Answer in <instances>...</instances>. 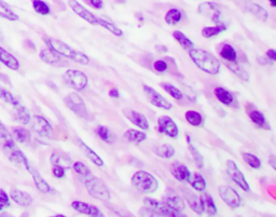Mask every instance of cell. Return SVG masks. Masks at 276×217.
<instances>
[{
  "label": "cell",
  "instance_id": "7402d4cb",
  "mask_svg": "<svg viewBox=\"0 0 276 217\" xmlns=\"http://www.w3.org/2000/svg\"><path fill=\"white\" fill-rule=\"evenodd\" d=\"M244 11L262 22H267L270 17L269 12L257 3H247L245 7H244Z\"/></svg>",
  "mask_w": 276,
  "mask_h": 217
},
{
  "label": "cell",
  "instance_id": "6da1fadb",
  "mask_svg": "<svg viewBox=\"0 0 276 217\" xmlns=\"http://www.w3.org/2000/svg\"><path fill=\"white\" fill-rule=\"evenodd\" d=\"M189 57L201 71L209 75H217L220 71V62L215 55L203 49H191L189 50Z\"/></svg>",
  "mask_w": 276,
  "mask_h": 217
},
{
  "label": "cell",
  "instance_id": "d590c367",
  "mask_svg": "<svg viewBox=\"0 0 276 217\" xmlns=\"http://www.w3.org/2000/svg\"><path fill=\"white\" fill-rule=\"evenodd\" d=\"M97 25L106 28V29L108 30V32L112 33V35L118 36V37L123 36V32H122V30H121L120 28H119L118 26H116V24H115V23L109 22L108 20H106V18L98 17V16H97Z\"/></svg>",
  "mask_w": 276,
  "mask_h": 217
},
{
  "label": "cell",
  "instance_id": "836d02e7",
  "mask_svg": "<svg viewBox=\"0 0 276 217\" xmlns=\"http://www.w3.org/2000/svg\"><path fill=\"white\" fill-rule=\"evenodd\" d=\"M123 136L129 142L135 143V144H139V143L143 142L147 139L146 133H143L141 131H138V130H134V129L127 130V131L124 132Z\"/></svg>",
  "mask_w": 276,
  "mask_h": 217
},
{
  "label": "cell",
  "instance_id": "b9f144b4",
  "mask_svg": "<svg viewBox=\"0 0 276 217\" xmlns=\"http://www.w3.org/2000/svg\"><path fill=\"white\" fill-rule=\"evenodd\" d=\"M186 120L193 127H200L203 125V117L196 110H188L186 115Z\"/></svg>",
  "mask_w": 276,
  "mask_h": 217
},
{
  "label": "cell",
  "instance_id": "cb8c5ba5",
  "mask_svg": "<svg viewBox=\"0 0 276 217\" xmlns=\"http://www.w3.org/2000/svg\"><path fill=\"white\" fill-rule=\"evenodd\" d=\"M27 171L30 173L31 176H33L34 179V183L36 185L37 189H38L42 194H49V192H51V187H50V185L43 179V177L40 175V173L37 171L34 167L29 166Z\"/></svg>",
  "mask_w": 276,
  "mask_h": 217
},
{
  "label": "cell",
  "instance_id": "681fc988",
  "mask_svg": "<svg viewBox=\"0 0 276 217\" xmlns=\"http://www.w3.org/2000/svg\"><path fill=\"white\" fill-rule=\"evenodd\" d=\"M189 151L192 154L194 163L197 164L199 169H203V167H204V158H203L202 154L200 153V151L197 149V148L191 144V143L189 144Z\"/></svg>",
  "mask_w": 276,
  "mask_h": 217
},
{
  "label": "cell",
  "instance_id": "db71d44e",
  "mask_svg": "<svg viewBox=\"0 0 276 217\" xmlns=\"http://www.w3.org/2000/svg\"><path fill=\"white\" fill-rule=\"evenodd\" d=\"M167 63L164 60H159L154 63V70L159 72H164L167 71Z\"/></svg>",
  "mask_w": 276,
  "mask_h": 217
},
{
  "label": "cell",
  "instance_id": "f35d334b",
  "mask_svg": "<svg viewBox=\"0 0 276 217\" xmlns=\"http://www.w3.org/2000/svg\"><path fill=\"white\" fill-rule=\"evenodd\" d=\"M220 55L223 60L230 62V63H233V62H236V60H237V54H236L235 49L230 45H223L221 47Z\"/></svg>",
  "mask_w": 276,
  "mask_h": 217
},
{
  "label": "cell",
  "instance_id": "c3c4849f",
  "mask_svg": "<svg viewBox=\"0 0 276 217\" xmlns=\"http://www.w3.org/2000/svg\"><path fill=\"white\" fill-rule=\"evenodd\" d=\"M33 7L37 13L41 15H48L51 12L48 3L42 1V0H33Z\"/></svg>",
  "mask_w": 276,
  "mask_h": 217
},
{
  "label": "cell",
  "instance_id": "be15d7a7",
  "mask_svg": "<svg viewBox=\"0 0 276 217\" xmlns=\"http://www.w3.org/2000/svg\"><path fill=\"white\" fill-rule=\"evenodd\" d=\"M270 163H271L272 167L273 169H276V165H275V160H274V156H271V158H270Z\"/></svg>",
  "mask_w": 276,
  "mask_h": 217
},
{
  "label": "cell",
  "instance_id": "91938a15",
  "mask_svg": "<svg viewBox=\"0 0 276 217\" xmlns=\"http://www.w3.org/2000/svg\"><path fill=\"white\" fill-rule=\"evenodd\" d=\"M155 50L158 51L159 53H165V52L168 51V49H167V47L164 46V45H156V46H155Z\"/></svg>",
  "mask_w": 276,
  "mask_h": 217
},
{
  "label": "cell",
  "instance_id": "484cf974",
  "mask_svg": "<svg viewBox=\"0 0 276 217\" xmlns=\"http://www.w3.org/2000/svg\"><path fill=\"white\" fill-rule=\"evenodd\" d=\"M0 62L12 71H17L20 68V63H18L17 59L1 47H0Z\"/></svg>",
  "mask_w": 276,
  "mask_h": 217
},
{
  "label": "cell",
  "instance_id": "1f68e13d",
  "mask_svg": "<svg viewBox=\"0 0 276 217\" xmlns=\"http://www.w3.org/2000/svg\"><path fill=\"white\" fill-rule=\"evenodd\" d=\"M201 200H202V203H203L204 213H206L207 215H209V216H215L218 213L217 207H216V204L214 202V199H212L209 194L203 195L202 197H201Z\"/></svg>",
  "mask_w": 276,
  "mask_h": 217
},
{
  "label": "cell",
  "instance_id": "4fadbf2b",
  "mask_svg": "<svg viewBox=\"0 0 276 217\" xmlns=\"http://www.w3.org/2000/svg\"><path fill=\"white\" fill-rule=\"evenodd\" d=\"M68 4L74 13L82 18V20L92 24V25H97V16L94 15L92 12H90L87 9H85L82 4L77 1V0H68Z\"/></svg>",
  "mask_w": 276,
  "mask_h": 217
},
{
  "label": "cell",
  "instance_id": "30bf717a",
  "mask_svg": "<svg viewBox=\"0 0 276 217\" xmlns=\"http://www.w3.org/2000/svg\"><path fill=\"white\" fill-rule=\"evenodd\" d=\"M227 173L232 181H233L238 187L242 188V190L246 192L250 191V186L247 183L245 176H244L243 173L240 171V169H238L233 160L227 161Z\"/></svg>",
  "mask_w": 276,
  "mask_h": 217
},
{
  "label": "cell",
  "instance_id": "9f6ffc18",
  "mask_svg": "<svg viewBox=\"0 0 276 217\" xmlns=\"http://www.w3.org/2000/svg\"><path fill=\"white\" fill-rule=\"evenodd\" d=\"M52 172H53V175L56 178H63L65 176V169H63V167H61V166L53 165Z\"/></svg>",
  "mask_w": 276,
  "mask_h": 217
},
{
  "label": "cell",
  "instance_id": "ffe728a7",
  "mask_svg": "<svg viewBox=\"0 0 276 217\" xmlns=\"http://www.w3.org/2000/svg\"><path fill=\"white\" fill-rule=\"evenodd\" d=\"M169 208H172L173 210L177 211V212H181V211L185 210V201L183 198L179 195H177L176 192L174 191V189H168L166 195H165V201H164Z\"/></svg>",
  "mask_w": 276,
  "mask_h": 217
},
{
  "label": "cell",
  "instance_id": "680465c9",
  "mask_svg": "<svg viewBox=\"0 0 276 217\" xmlns=\"http://www.w3.org/2000/svg\"><path fill=\"white\" fill-rule=\"evenodd\" d=\"M269 60V59H268ZM266 58H263V57H259V58H257V61H258V63L262 66H267L269 64H273L272 62H269Z\"/></svg>",
  "mask_w": 276,
  "mask_h": 217
},
{
  "label": "cell",
  "instance_id": "2e32d148",
  "mask_svg": "<svg viewBox=\"0 0 276 217\" xmlns=\"http://www.w3.org/2000/svg\"><path fill=\"white\" fill-rule=\"evenodd\" d=\"M71 208L81 214H86L94 217H104L102 211H100L97 207L92 206L90 203H85L82 201H73L71 203Z\"/></svg>",
  "mask_w": 276,
  "mask_h": 217
},
{
  "label": "cell",
  "instance_id": "277c9868",
  "mask_svg": "<svg viewBox=\"0 0 276 217\" xmlns=\"http://www.w3.org/2000/svg\"><path fill=\"white\" fill-rule=\"evenodd\" d=\"M134 188L145 195H151L158 190L159 182L152 174L146 171H138L132 177Z\"/></svg>",
  "mask_w": 276,
  "mask_h": 217
},
{
  "label": "cell",
  "instance_id": "7c38bea8",
  "mask_svg": "<svg viewBox=\"0 0 276 217\" xmlns=\"http://www.w3.org/2000/svg\"><path fill=\"white\" fill-rule=\"evenodd\" d=\"M158 130L162 134H165L169 138L176 139L179 134V130L176 123L168 116H163L158 120Z\"/></svg>",
  "mask_w": 276,
  "mask_h": 217
},
{
  "label": "cell",
  "instance_id": "d4e9b609",
  "mask_svg": "<svg viewBox=\"0 0 276 217\" xmlns=\"http://www.w3.org/2000/svg\"><path fill=\"white\" fill-rule=\"evenodd\" d=\"M78 143H79V145H80L81 150L84 152V154H85L87 159H89L90 161H92V162L95 164V165H97V166H104L105 165L104 160L100 158L95 151H94L93 149H91V148L87 146L84 142H82V141L79 139Z\"/></svg>",
  "mask_w": 276,
  "mask_h": 217
},
{
  "label": "cell",
  "instance_id": "816d5d0a",
  "mask_svg": "<svg viewBox=\"0 0 276 217\" xmlns=\"http://www.w3.org/2000/svg\"><path fill=\"white\" fill-rule=\"evenodd\" d=\"M72 169L74 170V172L78 173V174L81 177L92 174V172H91V170L89 169V167H87L83 162H80V161H78V162L72 163Z\"/></svg>",
  "mask_w": 276,
  "mask_h": 217
},
{
  "label": "cell",
  "instance_id": "44dd1931",
  "mask_svg": "<svg viewBox=\"0 0 276 217\" xmlns=\"http://www.w3.org/2000/svg\"><path fill=\"white\" fill-rule=\"evenodd\" d=\"M11 199L22 208H28L33 204V197L29 194L18 189H13L11 191Z\"/></svg>",
  "mask_w": 276,
  "mask_h": 217
},
{
  "label": "cell",
  "instance_id": "d6986e66",
  "mask_svg": "<svg viewBox=\"0 0 276 217\" xmlns=\"http://www.w3.org/2000/svg\"><path fill=\"white\" fill-rule=\"evenodd\" d=\"M172 174L173 176L177 179L178 182L180 183H189L190 177H191V173L189 171V169L181 162H174L172 164Z\"/></svg>",
  "mask_w": 276,
  "mask_h": 217
},
{
  "label": "cell",
  "instance_id": "4dcf8cb0",
  "mask_svg": "<svg viewBox=\"0 0 276 217\" xmlns=\"http://www.w3.org/2000/svg\"><path fill=\"white\" fill-rule=\"evenodd\" d=\"M248 116L250 118V120H252L256 126H258L259 128H263L266 130H271V127L269 126V123L267 122L265 116L259 110H249L248 111Z\"/></svg>",
  "mask_w": 276,
  "mask_h": 217
},
{
  "label": "cell",
  "instance_id": "ee69618b",
  "mask_svg": "<svg viewBox=\"0 0 276 217\" xmlns=\"http://www.w3.org/2000/svg\"><path fill=\"white\" fill-rule=\"evenodd\" d=\"M161 86H162L163 90H165L169 95L175 98V100H181V98H183V96H184L183 92H181L178 88H176V86L171 84V83H161Z\"/></svg>",
  "mask_w": 276,
  "mask_h": 217
},
{
  "label": "cell",
  "instance_id": "e7e4bbea",
  "mask_svg": "<svg viewBox=\"0 0 276 217\" xmlns=\"http://www.w3.org/2000/svg\"><path fill=\"white\" fill-rule=\"evenodd\" d=\"M269 1H270V3H271V5H272L273 8L276 7V0H269Z\"/></svg>",
  "mask_w": 276,
  "mask_h": 217
},
{
  "label": "cell",
  "instance_id": "3957f363",
  "mask_svg": "<svg viewBox=\"0 0 276 217\" xmlns=\"http://www.w3.org/2000/svg\"><path fill=\"white\" fill-rule=\"evenodd\" d=\"M81 181L83 182L87 192H89L90 196H92L93 198H95V199L100 201L110 200L111 195L109 188L100 178L93 176V174H90L81 177Z\"/></svg>",
  "mask_w": 276,
  "mask_h": 217
},
{
  "label": "cell",
  "instance_id": "6f0895ef",
  "mask_svg": "<svg viewBox=\"0 0 276 217\" xmlns=\"http://www.w3.org/2000/svg\"><path fill=\"white\" fill-rule=\"evenodd\" d=\"M267 57L268 59L272 62V63H274L275 60H276V52L275 50H273V49H270V50L267 51Z\"/></svg>",
  "mask_w": 276,
  "mask_h": 217
},
{
  "label": "cell",
  "instance_id": "8d00e7d4",
  "mask_svg": "<svg viewBox=\"0 0 276 217\" xmlns=\"http://www.w3.org/2000/svg\"><path fill=\"white\" fill-rule=\"evenodd\" d=\"M0 17H2L4 20H8V21L20 20L18 15L14 13L13 10H11V8L3 1V0H0Z\"/></svg>",
  "mask_w": 276,
  "mask_h": 217
},
{
  "label": "cell",
  "instance_id": "5bb4252c",
  "mask_svg": "<svg viewBox=\"0 0 276 217\" xmlns=\"http://www.w3.org/2000/svg\"><path fill=\"white\" fill-rule=\"evenodd\" d=\"M123 116L129 119L133 125L140 128L141 130H149V122L145 116L132 108H123Z\"/></svg>",
  "mask_w": 276,
  "mask_h": 217
},
{
  "label": "cell",
  "instance_id": "11a10c76",
  "mask_svg": "<svg viewBox=\"0 0 276 217\" xmlns=\"http://www.w3.org/2000/svg\"><path fill=\"white\" fill-rule=\"evenodd\" d=\"M84 2L87 4H90L92 8L94 9H102L104 7V1L103 0H83Z\"/></svg>",
  "mask_w": 276,
  "mask_h": 217
},
{
  "label": "cell",
  "instance_id": "7a4b0ae2",
  "mask_svg": "<svg viewBox=\"0 0 276 217\" xmlns=\"http://www.w3.org/2000/svg\"><path fill=\"white\" fill-rule=\"evenodd\" d=\"M45 41L47 46L54 50L56 53L67 59H70L71 61L76 62L78 64L81 65H89L90 64V59L82 52L74 50L71 47H69L67 43L63 42L59 39L51 38V37H45Z\"/></svg>",
  "mask_w": 276,
  "mask_h": 217
},
{
  "label": "cell",
  "instance_id": "8fae6325",
  "mask_svg": "<svg viewBox=\"0 0 276 217\" xmlns=\"http://www.w3.org/2000/svg\"><path fill=\"white\" fill-rule=\"evenodd\" d=\"M218 192L222 201L224 203H227L230 208L237 209L241 207L242 204L241 196L238 195L233 188H231L230 186H225V185L220 186L218 189Z\"/></svg>",
  "mask_w": 276,
  "mask_h": 217
},
{
  "label": "cell",
  "instance_id": "ab89813d",
  "mask_svg": "<svg viewBox=\"0 0 276 217\" xmlns=\"http://www.w3.org/2000/svg\"><path fill=\"white\" fill-rule=\"evenodd\" d=\"M15 107V111H14V115H15V118L16 119L22 122L23 125H28L29 121H30V114H29V111L26 107H24L22 106V105H16Z\"/></svg>",
  "mask_w": 276,
  "mask_h": 217
},
{
  "label": "cell",
  "instance_id": "8992f818",
  "mask_svg": "<svg viewBox=\"0 0 276 217\" xmlns=\"http://www.w3.org/2000/svg\"><path fill=\"white\" fill-rule=\"evenodd\" d=\"M64 103L66 107L70 109L74 115L85 120L89 119V113H87L85 103L78 93H69L64 98Z\"/></svg>",
  "mask_w": 276,
  "mask_h": 217
},
{
  "label": "cell",
  "instance_id": "f1b7e54d",
  "mask_svg": "<svg viewBox=\"0 0 276 217\" xmlns=\"http://www.w3.org/2000/svg\"><path fill=\"white\" fill-rule=\"evenodd\" d=\"M50 162L52 165H58L63 167V169H70L72 167V160L64 156V154H59V153H52L51 157H50Z\"/></svg>",
  "mask_w": 276,
  "mask_h": 217
},
{
  "label": "cell",
  "instance_id": "e575fe53",
  "mask_svg": "<svg viewBox=\"0 0 276 217\" xmlns=\"http://www.w3.org/2000/svg\"><path fill=\"white\" fill-rule=\"evenodd\" d=\"M153 152L163 159H169L172 158L175 154V148L171 144H163L161 146H158L153 148Z\"/></svg>",
  "mask_w": 276,
  "mask_h": 217
},
{
  "label": "cell",
  "instance_id": "5b68a950",
  "mask_svg": "<svg viewBox=\"0 0 276 217\" xmlns=\"http://www.w3.org/2000/svg\"><path fill=\"white\" fill-rule=\"evenodd\" d=\"M143 207L147 210V212L151 215H160V216H186L181 212L169 208L165 202H161L158 200H154L152 198L146 197L143 199Z\"/></svg>",
  "mask_w": 276,
  "mask_h": 217
},
{
  "label": "cell",
  "instance_id": "9a60e30c",
  "mask_svg": "<svg viewBox=\"0 0 276 217\" xmlns=\"http://www.w3.org/2000/svg\"><path fill=\"white\" fill-rule=\"evenodd\" d=\"M181 190H183L184 199L188 204H189V207L191 208L193 212H196L199 215H202L204 213V209H203L202 200H201V197L197 196L194 192L187 188H183Z\"/></svg>",
  "mask_w": 276,
  "mask_h": 217
},
{
  "label": "cell",
  "instance_id": "f5cc1de1",
  "mask_svg": "<svg viewBox=\"0 0 276 217\" xmlns=\"http://www.w3.org/2000/svg\"><path fill=\"white\" fill-rule=\"evenodd\" d=\"M9 206H10L9 196L4 190L0 189V212L3 211L5 208H8Z\"/></svg>",
  "mask_w": 276,
  "mask_h": 217
},
{
  "label": "cell",
  "instance_id": "60d3db41",
  "mask_svg": "<svg viewBox=\"0 0 276 217\" xmlns=\"http://www.w3.org/2000/svg\"><path fill=\"white\" fill-rule=\"evenodd\" d=\"M189 183H191V186L192 187L198 190V191H205L206 190V182H205V179L204 177L200 174V173H193V175H191L190 177V181Z\"/></svg>",
  "mask_w": 276,
  "mask_h": 217
},
{
  "label": "cell",
  "instance_id": "6125c7cd",
  "mask_svg": "<svg viewBox=\"0 0 276 217\" xmlns=\"http://www.w3.org/2000/svg\"><path fill=\"white\" fill-rule=\"evenodd\" d=\"M135 16H136L137 20H139L140 22L143 21V15L140 13V12H138V13H135Z\"/></svg>",
  "mask_w": 276,
  "mask_h": 217
},
{
  "label": "cell",
  "instance_id": "e0dca14e",
  "mask_svg": "<svg viewBox=\"0 0 276 217\" xmlns=\"http://www.w3.org/2000/svg\"><path fill=\"white\" fill-rule=\"evenodd\" d=\"M39 57L41 59V61L45 62V63L49 64V65H53V66H65L66 63H64V60L62 59V55H60L59 53H56L52 49L45 48L42 49L40 51Z\"/></svg>",
  "mask_w": 276,
  "mask_h": 217
},
{
  "label": "cell",
  "instance_id": "9c48e42d",
  "mask_svg": "<svg viewBox=\"0 0 276 217\" xmlns=\"http://www.w3.org/2000/svg\"><path fill=\"white\" fill-rule=\"evenodd\" d=\"M142 89L143 92H145L147 100L150 102V104H152L153 106L165 110L172 109L173 104H171V102H168L164 96H162L158 91H155L153 88H151V86L146 84L142 85Z\"/></svg>",
  "mask_w": 276,
  "mask_h": 217
},
{
  "label": "cell",
  "instance_id": "f6af8a7d",
  "mask_svg": "<svg viewBox=\"0 0 276 217\" xmlns=\"http://www.w3.org/2000/svg\"><path fill=\"white\" fill-rule=\"evenodd\" d=\"M243 159L245 162L250 166V167H253V169H260L261 167V160L258 158V157H256L255 154L253 153H248V152H244L243 154Z\"/></svg>",
  "mask_w": 276,
  "mask_h": 217
},
{
  "label": "cell",
  "instance_id": "4316f807",
  "mask_svg": "<svg viewBox=\"0 0 276 217\" xmlns=\"http://www.w3.org/2000/svg\"><path fill=\"white\" fill-rule=\"evenodd\" d=\"M96 133L99 136L100 140L104 141L105 143H107L109 145H114L117 142V135L108 127H105V126L97 127Z\"/></svg>",
  "mask_w": 276,
  "mask_h": 217
},
{
  "label": "cell",
  "instance_id": "74e56055",
  "mask_svg": "<svg viewBox=\"0 0 276 217\" xmlns=\"http://www.w3.org/2000/svg\"><path fill=\"white\" fill-rule=\"evenodd\" d=\"M173 37L177 40V42L179 43L181 47L186 49V50L189 51V50H191V49L194 48L193 41L188 38V37L184 33L179 32V30H175V32L173 33Z\"/></svg>",
  "mask_w": 276,
  "mask_h": 217
},
{
  "label": "cell",
  "instance_id": "94428289",
  "mask_svg": "<svg viewBox=\"0 0 276 217\" xmlns=\"http://www.w3.org/2000/svg\"><path fill=\"white\" fill-rule=\"evenodd\" d=\"M109 96L112 97V98H119V97H120V93H119L118 89L114 88V89H111L109 91Z\"/></svg>",
  "mask_w": 276,
  "mask_h": 217
},
{
  "label": "cell",
  "instance_id": "7bdbcfd3",
  "mask_svg": "<svg viewBox=\"0 0 276 217\" xmlns=\"http://www.w3.org/2000/svg\"><path fill=\"white\" fill-rule=\"evenodd\" d=\"M181 18H183V13L178 9L168 10L165 14V22L168 25H176L181 21Z\"/></svg>",
  "mask_w": 276,
  "mask_h": 217
},
{
  "label": "cell",
  "instance_id": "d6a6232c",
  "mask_svg": "<svg viewBox=\"0 0 276 217\" xmlns=\"http://www.w3.org/2000/svg\"><path fill=\"white\" fill-rule=\"evenodd\" d=\"M228 26L225 23H220L217 24L216 26H206L202 29V36L204 38H211V37L218 36L219 34H221L224 30H227Z\"/></svg>",
  "mask_w": 276,
  "mask_h": 217
},
{
  "label": "cell",
  "instance_id": "f907efd6",
  "mask_svg": "<svg viewBox=\"0 0 276 217\" xmlns=\"http://www.w3.org/2000/svg\"><path fill=\"white\" fill-rule=\"evenodd\" d=\"M0 100L5 102V103H8V104L13 105V106H16V105L20 104L17 102L16 98L13 95H12L8 90H5L4 88H2V86H0Z\"/></svg>",
  "mask_w": 276,
  "mask_h": 217
},
{
  "label": "cell",
  "instance_id": "603a6c76",
  "mask_svg": "<svg viewBox=\"0 0 276 217\" xmlns=\"http://www.w3.org/2000/svg\"><path fill=\"white\" fill-rule=\"evenodd\" d=\"M4 152H5V154H7V157L12 161V162L23 165L26 170L30 166L28 160L17 147L12 148V149H7V148H4Z\"/></svg>",
  "mask_w": 276,
  "mask_h": 217
},
{
  "label": "cell",
  "instance_id": "ac0fdd59",
  "mask_svg": "<svg viewBox=\"0 0 276 217\" xmlns=\"http://www.w3.org/2000/svg\"><path fill=\"white\" fill-rule=\"evenodd\" d=\"M33 129L37 134L42 136V138H49L50 134L52 133V127L50 125V122L41 116L34 117Z\"/></svg>",
  "mask_w": 276,
  "mask_h": 217
},
{
  "label": "cell",
  "instance_id": "7dc6e473",
  "mask_svg": "<svg viewBox=\"0 0 276 217\" xmlns=\"http://www.w3.org/2000/svg\"><path fill=\"white\" fill-rule=\"evenodd\" d=\"M13 136L18 143H26L30 140V133L24 128H14Z\"/></svg>",
  "mask_w": 276,
  "mask_h": 217
},
{
  "label": "cell",
  "instance_id": "83f0119b",
  "mask_svg": "<svg viewBox=\"0 0 276 217\" xmlns=\"http://www.w3.org/2000/svg\"><path fill=\"white\" fill-rule=\"evenodd\" d=\"M0 142L2 143L3 149L4 148L12 149V148L16 147L13 136H12V134L8 131V129L5 128L2 123H0Z\"/></svg>",
  "mask_w": 276,
  "mask_h": 217
},
{
  "label": "cell",
  "instance_id": "bcb514c9",
  "mask_svg": "<svg viewBox=\"0 0 276 217\" xmlns=\"http://www.w3.org/2000/svg\"><path fill=\"white\" fill-rule=\"evenodd\" d=\"M227 66L230 68L231 72H233L235 73V75H237L241 79L247 81L248 78H249L248 73L245 72V70H244L243 67H241L240 65L236 64V62H233V63H230V62H228Z\"/></svg>",
  "mask_w": 276,
  "mask_h": 217
},
{
  "label": "cell",
  "instance_id": "52a82bcc",
  "mask_svg": "<svg viewBox=\"0 0 276 217\" xmlns=\"http://www.w3.org/2000/svg\"><path fill=\"white\" fill-rule=\"evenodd\" d=\"M63 78H64V81L67 85L76 91H82L89 84V79H87L85 73L76 70L66 71Z\"/></svg>",
  "mask_w": 276,
  "mask_h": 217
},
{
  "label": "cell",
  "instance_id": "f546056e",
  "mask_svg": "<svg viewBox=\"0 0 276 217\" xmlns=\"http://www.w3.org/2000/svg\"><path fill=\"white\" fill-rule=\"evenodd\" d=\"M214 94L217 97V100L221 104L225 105V106H231L234 102L233 95H232L228 90L221 88V86H217L214 90Z\"/></svg>",
  "mask_w": 276,
  "mask_h": 217
},
{
  "label": "cell",
  "instance_id": "ba28073f",
  "mask_svg": "<svg viewBox=\"0 0 276 217\" xmlns=\"http://www.w3.org/2000/svg\"><path fill=\"white\" fill-rule=\"evenodd\" d=\"M198 12L200 14H202L205 17H208L210 21L214 22L216 25L217 24L223 23L222 22V12L220 4L212 1L203 2L199 5Z\"/></svg>",
  "mask_w": 276,
  "mask_h": 217
}]
</instances>
